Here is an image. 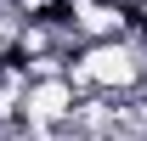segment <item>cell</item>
Instances as JSON below:
<instances>
[{
  "instance_id": "cell-2",
  "label": "cell",
  "mask_w": 147,
  "mask_h": 141,
  "mask_svg": "<svg viewBox=\"0 0 147 141\" xmlns=\"http://www.w3.org/2000/svg\"><path fill=\"white\" fill-rule=\"evenodd\" d=\"M74 113V90L62 79H34V85H23V107L17 119L23 124H40V130H62Z\"/></svg>"
},
{
  "instance_id": "cell-1",
  "label": "cell",
  "mask_w": 147,
  "mask_h": 141,
  "mask_svg": "<svg viewBox=\"0 0 147 141\" xmlns=\"http://www.w3.org/2000/svg\"><path fill=\"white\" fill-rule=\"evenodd\" d=\"M85 68H91L96 90L102 96H130L142 85V51H130L125 40H102V45H85Z\"/></svg>"
}]
</instances>
